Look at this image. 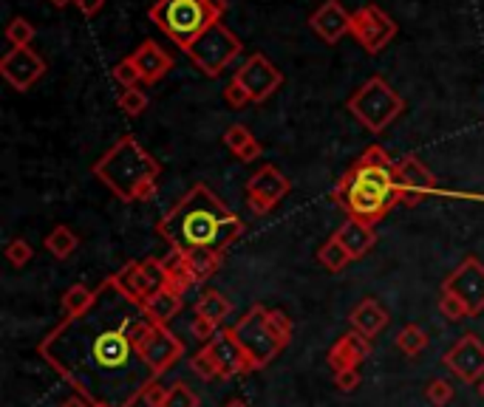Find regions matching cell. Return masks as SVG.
I'll use <instances>...</instances> for the list:
<instances>
[{
	"instance_id": "1",
	"label": "cell",
	"mask_w": 484,
	"mask_h": 407,
	"mask_svg": "<svg viewBox=\"0 0 484 407\" xmlns=\"http://www.w3.org/2000/svg\"><path fill=\"white\" fill-rule=\"evenodd\" d=\"M150 317L142 303L122 294L114 277L97 286L93 303L77 317H62L37 354L88 402L131 407L142 402L145 387L156 379L139 354V339Z\"/></svg>"
},
{
	"instance_id": "2",
	"label": "cell",
	"mask_w": 484,
	"mask_h": 407,
	"mask_svg": "<svg viewBox=\"0 0 484 407\" xmlns=\"http://www.w3.org/2000/svg\"><path fill=\"white\" fill-rule=\"evenodd\" d=\"M244 229L241 218L207 184L190 187L156 224V232L176 252L207 249V252L227 255V249L241 238Z\"/></svg>"
},
{
	"instance_id": "3",
	"label": "cell",
	"mask_w": 484,
	"mask_h": 407,
	"mask_svg": "<svg viewBox=\"0 0 484 407\" xmlns=\"http://www.w3.org/2000/svg\"><path fill=\"white\" fill-rule=\"evenodd\" d=\"M332 201L351 221H363L368 227L380 224L397 204H402L397 162H391V156L380 145L366 148L332 187Z\"/></svg>"
},
{
	"instance_id": "4",
	"label": "cell",
	"mask_w": 484,
	"mask_h": 407,
	"mask_svg": "<svg viewBox=\"0 0 484 407\" xmlns=\"http://www.w3.org/2000/svg\"><path fill=\"white\" fill-rule=\"evenodd\" d=\"M91 173L102 181L122 204L150 201L159 190L162 164L139 145V139L125 133L119 142L93 162Z\"/></svg>"
},
{
	"instance_id": "5",
	"label": "cell",
	"mask_w": 484,
	"mask_h": 407,
	"mask_svg": "<svg viewBox=\"0 0 484 407\" xmlns=\"http://www.w3.org/2000/svg\"><path fill=\"white\" fill-rule=\"evenodd\" d=\"M227 6V0H156L148 18L184 52L201 31L224 18Z\"/></svg>"
},
{
	"instance_id": "6",
	"label": "cell",
	"mask_w": 484,
	"mask_h": 407,
	"mask_svg": "<svg viewBox=\"0 0 484 407\" xmlns=\"http://www.w3.org/2000/svg\"><path fill=\"white\" fill-rule=\"evenodd\" d=\"M346 108L363 128H368L371 133H383L388 124H394L405 114V100L383 76H371L351 93Z\"/></svg>"
},
{
	"instance_id": "7",
	"label": "cell",
	"mask_w": 484,
	"mask_h": 407,
	"mask_svg": "<svg viewBox=\"0 0 484 407\" xmlns=\"http://www.w3.org/2000/svg\"><path fill=\"white\" fill-rule=\"evenodd\" d=\"M241 52H244L241 40L232 35L227 23H222V20H215L207 31H201V35L184 49V54L193 60V66L205 76H210V80H215V76L222 74Z\"/></svg>"
},
{
	"instance_id": "8",
	"label": "cell",
	"mask_w": 484,
	"mask_h": 407,
	"mask_svg": "<svg viewBox=\"0 0 484 407\" xmlns=\"http://www.w3.org/2000/svg\"><path fill=\"white\" fill-rule=\"evenodd\" d=\"M230 331H232V337L238 339V346L244 348V354L253 359L255 371L267 368L272 359L284 351V346L275 339V334L270 331V325H267V306H263V303H255L236 325H230Z\"/></svg>"
},
{
	"instance_id": "9",
	"label": "cell",
	"mask_w": 484,
	"mask_h": 407,
	"mask_svg": "<svg viewBox=\"0 0 484 407\" xmlns=\"http://www.w3.org/2000/svg\"><path fill=\"white\" fill-rule=\"evenodd\" d=\"M139 354H142L145 365L153 371L156 379H162L167 371H173L182 356H184V342L170 331L167 325L159 323H148V328L142 331V339H139Z\"/></svg>"
},
{
	"instance_id": "10",
	"label": "cell",
	"mask_w": 484,
	"mask_h": 407,
	"mask_svg": "<svg viewBox=\"0 0 484 407\" xmlns=\"http://www.w3.org/2000/svg\"><path fill=\"white\" fill-rule=\"evenodd\" d=\"M397 23L377 4L360 6L351 12V37L366 49V54H380L388 43L397 37Z\"/></svg>"
},
{
	"instance_id": "11",
	"label": "cell",
	"mask_w": 484,
	"mask_h": 407,
	"mask_svg": "<svg viewBox=\"0 0 484 407\" xmlns=\"http://www.w3.org/2000/svg\"><path fill=\"white\" fill-rule=\"evenodd\" d=\"M442 291L456 294L467 306V311H471V317L481 315L484 311V263L476 255L462 258L456 269L442 280Z\"/></svg>"
},
{
	"instance_id": "12",
	"label": "cell",
	"mask_w": 484,
	"mask_h": 407,
	"mask_svg": "<svg viewBox=\"0 0 484 407\" xmlns=\"http://www.w3.org/2000/svg\"><path fill=\"white\" fill-rule=\"evenodd\" d=\"M292 190V181L275 164H263L246 181V204L255 215H270Z\"/></svg>"
},
{
	"instance_id": "13",
	"label": "cell",
	"mask_w": 484,
	"mask_h": 407,
	"mask_svg": "<svg viewBox=\"0 0 484 407\" xmlns=\"http://www.w3.org/2000/svg\"><path fill=\"white\" fill-rule=\"evenodd\" d=\"M232 80L246 91L249 102H267L272 93L284 85V74L263 54H249L244 66L232 74Z\"/></svg>"
},
{
	"instance_id": "14",
	"label": "cell",
	"mask_w": 484,
	"mask_h": 407,
	"mask_svg": "<svg viewBox=\"0 0 484 407\" xmlns=\"http://www.w3.org/2000/svg\"><path fill=\"white\" fill-rule=\"evenodd\" d=\"M213 359V365L218 371V379H232V377H246V373H255L253 359L244 354L238 346V339L232 337L230 328H222L210 342L201 346Z\"/></svg>"
},
{
	"instance_id": "15",
	"label": "cell",
	"mask_w": 484,
	"mask_h": 407,
	"mask_svg": "<svg viewBox=\"0 0 484 407\" xmlns=\"http://www.w3.org/2000/svg\"><path fill=\"white\" fill-rule=\"evenodd\" d=\"M0 74L14 91H28L45 74V60L31 49V45H12V49L0 57Z\"/></svg>"
},
{
	"instance_id": "16",
	"label": "cell",
	"mask_w": 484,
	"mask_h": 407,
	"mask_svg": "<svg viewBox=\"0 0 484 407\" xmlns=\"http://www.w3.org/2000/svg\"><path fill=\"white\" fill-rule=\"evenodd\" d=\"M442 365L454 373L456 379L467 385H479L484 377V339L476 334H464L454 342V348H448L442 356Z\"/></svg>"
},
{
	"instance_id": "17",
	"label": "cell",
	"mask_w": 484,
	"mask_h": 407,
	"mask_svg": "<svg viewBox=\"0 0 484 407\" xmlns=\"http://www.w3.org/2000/svg\"><path fill=\"white\" fill-rule=\"evenodd\" d=\"M309 26L323 43L335 45L346 35H351V12L343 6L340 0H326L318 12H311Z\"/></svg>"
},
{
	"instance_id": "18",
	"label": "cell",
	"mask_w": 484,
	"mask_h": 407,
	"mask_svg": "<svg viewBox=\"0 0 484 407\" xmlns=\"http://www.w3.org/2000/svg\"><path fill=\"white\" fill-rule=\"evenodd\" d=\"M371 356V337L360 334V331H346L335 346L326 354V363H329L332 373L337 371H351V368H360V363Z\"/></svg>"
},
{
	"instance_id": "19",
	"label": "cell",
	"mask_w": 484,
	"mask_h": 407,
	"mask_svg": "<svg viewBox=\"0 0 484 407\" xmlns=\"http://www.w3.org/2000/svg\"><path fill=\"white\" fill-rule=\"evenodd\" d=\"M133 60V66L142 76L145 85H156L159 80H165L167 71L173 68V57H170L156 40H145L133 54H128Z\"/></svg>"
},
{
	"instance_id": "20",
	"label": "cell",
	"mask_w": 484,
	"mask_h": 407,
	"mask_svg": "<svg viewBox=\"0 0 484 407\" xmlns=\"http://www.w3.org/2000/svg\"><path fill=\"white\" fill-rule=\"evenodd\" d=\"M397 176L402 184V193H414V196H428L440 190V181L431 173V170L416 159V156H405L397 162Z\"/></svg>"
},
{
	"instance_id": "21",
	"label": "cell",
	"mask_w": 484,
	"mask_h": 407,
	"mask_svg": "<svg viewBox=\"0 0 484 407\" xmlns=\"http://www.w3.org/2000/svg\"><path fill=\"white\" fill-rule=\"evenodd\" d=\"M111 277H114V283L119 286V291L128 294L131 300H136V303H145L150 294H156V289L150 283V277L145 272V263L142 260H128Z\"/></svg>"
},
{
	"instance_id": "22",
	"label": "cell",
	"mask_w": 484,
	"mask_h": 407,
	"mask_svg": "<svg viewBox=\"0 0 484 407\" xmlns=\"http://www.w3.org/2000/svg\"><path fill=\"white\" fill-rule=\"evenodd\" d=\"M335 238L351 255V260H360L371 252L374 243H377V232H374V227H368L363 221H351L349 218V221L335 232Z\"/></svg>"
},
{
	"instance_id": "23",
	"label": "cell",
	"mask_w": 484,
	"mask_h": 407,
	"mask_svg": "<svg viewBox=\"0 0 484 407\" xmlns=\"http://www.w3.org/2000/svg\"><path fill=\"white\" fill-rule=\"evenodd\" d=\"M388 311L374 300V297H366V300H360L354 308H351V315H349V323L354 331H360L366 337H377L383 328L388 325Z\"/></svg>"
},
{
	"instance_id": "24",
	"label": "cell",
	"mask_w": 484,
	"mask_h": 407,
	"mask_svg": "<svg viewBox=\"0 0 484 407\" xmlns=\"http://www.w3.org/2000/svg\"><path fill=\"white\" fill-rule=\"evenodd\" d=\"M142 308H145V315H148L153 323L170 325V320L182 315V308H184V294H179V291H173L170 286H165V289H159L156 294H150L148 300L142 303Z\"/></svg>"
},
{
	"instance_id": "25",
	"label": "cell",
	"mask_w": 484,
	"mask_h": 407,
	"mask_svg": "<svg viewBox=\"0 0 484 407\" xmlns=\"http://www.w3.org/2000/svg\"><path fill=\"white\" fill-rule=\"evenodd\" d=\"M222 139H224L227 150L236 156L238 162H255V159H261L263 145L253 136V131H249L246 124H230Z\"/></svg>"
},
{
	"instance_id": "26",
	"label": "cell",
	"mask_w": 484,
	"mask_h": 407,
	"mask_svg": "<svg viewBox=\"0 0 484 407\" xmlns=\"http://www.w3.org/2000/svg\"><path fill=\"white\" fill-rule=\"evenodd\" d=\"M196 315L213 320L215 325H222L232 315V303H230V297L222 294L218 289H205L196 300Z\"/></svg>"
},
{
	"instance_id": "27",
	"label": "cell",
	"mask_w": 484,
	"mask_h": 407,
	"mask_svg": "<svg viewBox=\"0 0 484 407\" xmlns=\"http://www.w3.org/2000/svg\"><path fill=\"white\" fill-rule=\"evenodd\" d=\"M187 260V269H190L196 286L198 283H207V280L222 269L224 255L222 252H207V249H198V252H184Z\"/></svg>"
},
{
	"instance_id": "28",
	"label": "cell",
	"mask_w": 484,
	"mask_h": 407,
	"mask_svg": "<svg viewBox=\"0 0 484 407\" xmlns=\"http://www.w3.org/2000/svg\"><path fill=\"white\" fill-rule=\"evenodd\" d=\"M162 260H165V269H167V286L170 289L179 291V294H187V291L196 286L190 269H187L184 252H176V249H170V255L162 258Z\"/></svg>"
},
{
	"instance_id": "29",
	"label": "cell",
	"mask_w": 484,
	"mask_h": 407,
	"mask_svg": "<svg viewBox=\"0 0 484 407\" xmlns=\"http://www.w3.org/2000/svg\"><path fill=\"white\" fill-rule=\"evenodd\" d=\"M43 246L49 249V252L57 258V260H69L74 252H77V246H80V238H77V232L66 224H57L49 235L43 238Z\"/></svg>"
},
{
	"instance_id": "30",
	"label": "cell",
	"mask_w": 484,
	"mask_h": 407,
	"mask_svg": "<svg viewBox=\"0 0 484 407\" xmlns=\"http://www.w3.org/2000/svg\"><path fill=\"white\" fill-rule=\"evenodd\" d=\"M93 294H97V289H88L85 283L69 286L66 291H62V297H60V306H62V311H66V317L83 315V311L93 303Z\"/></svg>"
},
{
	"instance_id": "31",
	"label": "cell",
	"mask_w": 484,
	"mask_h": 407,
	"mask_svg": "<svg viewBox=\"0 0 484 407\" xmlns=\"http://www.w3.org/2000/svg\"><path fill=\"white\" fill-rule=\"evenodd\" d=\"M318 263L323 266L326 272L340 275V272L346 269V266L351 263V255H349L346 249H343L340 243H337V238L332 235V238H329V241H326V243L318 249Z\"/></svg>"
},
{
	"instance_id": "32",
	"label": "cell",
	"mask_w": 484,
	"mask_h": 407,
	"mask_svg": "<svg viewBox=\"0 0 484 407\" xmlns=\"http://www.w3.org/2000/svg\"><path fill=\"white\" fill-rule=\"evenodd\" d=\"M397 348L405 354V356H416V354H423L425 346H428V334H425V328L423 325H416V323H408L402 328V331L397 334Z\"/></svg>"
},
{
	"instance_id": "33",
	"label": "cell",
	"mask_w": 484,
	"mask_h": 407,
	"mask_svg": "<svg viewBox=\"0 0 484 407\" xmlns=\"http://www.w3.org/2000/svg\"><path fill=\"white\" fill-rule=\"evenodd\" d=\"M117 105H119V111H122L125 116H131V119H133V116H142V114L148 111L150 100H148V93H145L142 88H122Z\"/></svg>"
},
{
	"instance_id": "34",
	"label": "cell",
	"mask_w": 484,
	"mask_h": 407,
	"mask_svg": "<svg viewBox=\"0 0 484 407\" xmlns=\"http://www.w3.org/2000/svg\"><path fill=\"white\" fill-rule=\"evenodd\" d=\"M267 325H270V331L275 334V339L286 348L289 339H292V320L286 317V311L267 308Z\"/></svg>"
},
{
	"instance_id": "35",
	"label": "cell",
	"mask_w": 484,
	"mask_h": 407,
	"mask_svg": "<svg viewBox=\"0 0 484 407\" xmlns=\"http://www.w3.org/2000/svg\"><path fill=\"white\" fill-rule=\"evenodd\" d=\"M35 35H37L35 23H28L26 18H12L9 26H6V40L12 45H31Z\"/></svg>"
},
{
	"instance_id": "36",
	"label": "cell",
	"mask_w": 484,
	"mask_h": 407,
	"mask_svg": "<svg viewBox=\"0 0 484 407\" xmlns=\"http://www.w3.org/2000/svg\"><path fill=\"white\" fill-rule=\"evenodd\" d=\"M111 80L119 83L122 88H139V85H142V76H139V71H136L131 57H122L117 66L111 68Z\"/></svg>"
},
{
	"instance_id": "37",
	"label": "cell",
	"mask_w": 484,
	"mask_h": 407,
	"mask_svg": "<svg viewBox=\"0 0 484 407\" xmlns=\"http://www.w3.org/2000/svg\"><path fill=\"white\" fill-rule=\"evenodd\" d=\"M440 311H442V317L448 323H462L471 317V311H467V306L459 300L456 294H450V291H442L440 294Z\"/></svg>"
},
{
	"instance_id": "38",
	"label": "cell",
	"mask_w": 484,
	"mask_h": 407,
	"mask_svg": "<svg viewBox=\"0 0 484 407\" xmlns=\"http://www.w3.org/2000/svg\"><path fill=\"white\" fill-rule=\"evenodd\" d=\"M425 399L433 404V407H445L450 399H454V382H448V379H431L425 385Z\"/></svg>"
},
{
	"instance_id": "39",
	"label": "cell",
	"mask_w": 484,
	"mask_h": 407,
	"mask_svg": "<svg viewBox=\"0 0 484 407\" xmlns=\"http://www.w3.org/2000/svg\"><path fill=\"white\" fill-rule=\"evenodd\" d=\"M6 258H9V263L14 266V269H23V266H26L31 258H35V249H31L28 241L14 238V241H9V246H6Z\"/></svg>"
},
{
	"instance_id": "40",
	"label": "cell",
	"mask_w": 484,
	"mask_h": 407,
	"mask_svg": "<svg viewBox=\"0 0 484 407\" xmlns=\"http://www.w3.org/2000/svg\"><path fill=\"white\" fill-rule=\"evenodd\" d=\"M165 407H198V396H196V390L190 385L176 382L173 387H170V399H167Z\"/></svg>"
},
{
	"instance_id": "41",
	"label": "cell",
	"mask_w": 484,
	"mask_h": 407,
	"mask_svg": "<svg viewBox=\"0 0 484 407\" xmlns=\"http://www.w3.org/2000/svg\"><path fill=\"white\" fill-rule=\"evenodd\" d=\"M167 399H170V387L162 385L159 379H153V382L145 387V394H142V402H145L148 407H165Z\"/></svg>"
},
{
	"instance_id": "42",
	"label": "cell",
	"mask_w": 484,
	"mask_h": 407,
	"mask_svg": "<svg viewBox=\"0 0 484 407\" xmlns=\"http://www.w3.org/2000/svg\"><path fill=\"white\" fill-rule=\"evenodd\" d=\"M190 368H193L196 377H201V379H218V371H215L213 359L207 356L205 348H201V351L190 359Z\"/></svg>"
},
{
	"instance_id": "43",
	"label": "cell",
	"mask_w": 484,
	"mask_h": 407,
	"mask_svg": "<svg viewBox=\"0 0 484 407\" xmlns=\"http://www.w3.org/2000/svg\"><path fill=\"white\" fill-rule=\"evenodd\" d=\"M190 331H193L196 339H201V346H205V342H210L218 331H222V325H215L213 320L196 315V317H193V325H190Z\"/></svg>"
},
{
	"instance_id": "44",
	"label": "cell",
	"mask_w": 484,
	"mask_h": 407,
	"mask_svg": "<svg viewBox=\"0 0 484 407\" xmlns=\"http://www.w3.org/2000/svg\"><path fill=\"white\" fill-rule=\"evenodd\" d=\"M360 385V368H351V371H337L335 373V387L343 390V394H351Z\"/></svg>"
},
{
	"instance_id": "45",
	"label": "cell",
	"mask_w": 484,
	"mask_h": 407,
	"mask_svg": "<svg viewBox=\"0 0 484 407\" xmlns=\"http://www.w3.org/2000/svg\"><path fill=\"white\" fill-rule=\"evenodd\" d=\"M224 102L230 108H244V105H249V97H246V91L236 80H230V85L224 88Z\"/></svg>"
},
{
	"instance_id": "46",
	"label": "cell",
	"mask_w": 484,
	"mask_h": 407,
	"mask_svg": "<svg viewBox=\"0 0 484 407\" xmlns=\"http://www.w3.org/2000/svg\"><path fill=\"white\" fill-rule=\"evenodd\" d=\"M74 6L80 9L85 18H93V14H100L102 6H105V0H74Z\"/></svg>"
},
{
	"instance_id": "47",
	"label": "cell",
	"mask_w": 484,
	"mask_h": 407,
	"mask_svg": "<svg viewBox=\"0 0 484 407\" xmlns=\"http://www.w3.org/2000/svg\"><path fill=\"white\" fill-rule=\"evenodd\" d=\"M60 407H91V402H88L85 396H80V394H77V396H69V399L62 402Z\"/></svg>"
},
{
	"instance_id": "48",
	"label": "cell",
	"mask_w": 484,
	"mask_h": 407,
	"mask_svg": "<svg viewBox=\"0 0 484 407\" xmlns=\"http://www.w3.org/2000/svg\"><path fill=\"white\" fill-rule=\"evenodd\" d=\"M222 407H249V402H244V399H238V396H236V399H230V402H224Z\"/></svg>"
},
{
	"instance_id": "49",
	"label": "cell",
	"mask_w": 484,
	"mask_h": 407,
	"mask_svg": "<svg viewBox=\"0 0 484 407\" xmlns=\"http://www.w3.org/2000/svg\"><path fill=\"white\" fill-rule=\"evenodd\" d=\"M49 4H52L54 9H66L69 4H74V0H49Z\"/></svg>"
},
{
	"instance_id": "50",
	"label": "cell",
	"mask_w": 484,
	"mask_h": 407,
	"mask_svg": "<svg viewBox=\"0 0 484 407\" xmlns=\"http://www.w3.org/2000/svg\"><path fill=\"white\" fill-rule=\"evenodd\" d=\"M91 407H114V404H108V402H91Z\"/></svg>"
},
{
	"instance_id": "51",
	"label": "cell",
	"mask_w": 484,
	"mask_h": 407,
	"mask_svg": "<svg viewBox=\"0 0 484 407\" xmlns=\"http://www.w3.org/2000/svg\"><path fill=\"white\" fill-rule=\"evenodd\" d=\"M476 387H479V394H481V399H484V377L479 379V385H476Z\"/></svg>"
}]
</instances>
